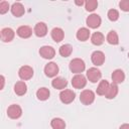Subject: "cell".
<instances>
[{
	"label": "cell",
	"mask_w": 129,
	"mask_h": 129,
	"mask_svg": "<svg viewBox=\"0 0 129 129\" xmlns=\"http://www.w3.org/2000/svg\"><path fill=\"white\" fill-rule=\"evenodd\" d=\"M86 64L82 58H74L70 61V70L75 74H81L85 71Z\"/></svg>",
	"instance_id": "6da1fadb"
},
{
	"label": "cell",
	"mask_w": 129,
	"mask_h": 129,
	"mask_svg": "<svg viewBox=\"0 0 129 129\" xmlns=\"http://www.w3.org/2000/svg\"><path fill=\"white\" fill-rule=\"evenodd\" d=\"M95 100V93L91 90H84L80 95V101L84 105H91Z\"/></svg>",
	"instance_id": "7a4b0ae2"
},
{
	"label": "cell",
	"mask_w": 129,
	"mask_h": 129,
	"mask_svg": "<svg viewBox=\"0 0 129 129\" xmlns=\"http://www.w3.org/2000/svg\"><path fill=\"white\" fill-rule=\"evenodd\" d=\"M76 98V94L73 90H63L59 94V100L63 104H70L72 103Z\"/></svg>",
	"instance_id": "3957f363"
},
{
	"label": "cell",
	"mask_w": 129,
	"mask_h": 129,
	"mask_svg": "<svg viewBox=\"0 0 129 129\" xmlns=\"http://www.w3.org/2000/svg\"><path fill=\"white\" fill-rule=\"evenodd\" d=\"M7 115L11 119H18L22 115V109L17 104H12L7 109Z\"/></svg>",
	"instance_id": "277c9868"
},
{
	"label": "cell",
	"mask_w": 129,
	"mask_h": 129,
	"mask_svg": "<svg viewBox=\"0 0 129 129\" xmlns=\"http://www.w3.org/2000/svg\"><path fill=\"white\" fill-rule=\"evenodd\" d=\"M18 76L23 81L29 80L33 77V69L29 66H22L18 71Z\"/></svg>",
	"instance_id": "5b68a950"
},
{
	"label": "cell",
	"mask_w": 129,
	"mask_h": 129,
	"mask_svg": "<svg viewBox=\"0 0 129 129\" xmlns=\"http://www.w3.org/2000/svg\"><path fill=\"white\" fill-rule=\"evenodd\" d=\"M101 77H102V73L97 68H90L87 71V78L91 83H97L98 81H100Z\"/></svg>",
	"instance_id": "8992f818"
},
{
	"label": "cell",
	"mask_w": 129,
	"mask_h": 129,
	"mask_svg": "<svg viewBox=\"0 0 129 129\" xmlns=\"http://www.w3.org/2000/svg\"><path fill=\"white\" fill-rule=\"evenodd\" d=\"M72 85L75 89H83L87 85V80H86L85 76H83L82 74H78L73 77Z\"/></svg>",
	"instance_id": "52a82bcc"
},
{
	"label": "cell",
	"mask_w": 129,
	"mask_h": 129,
	"mask_svg": "<svg viewBox=\"0 0 129 129\" xmlns=\"http://www.w3.org/2000/svg\"><path fill=\"white\" fill-rule=\"evenodd\" d=\"M44 74L46 77L48 78H53L55 77L57 74H58V66L53 62V61H50L48 62L47 64H45L44 67Z\"/></svg>",
	"instance_id": "ba28073f"
},
{
	"label": "cell",
	"mask_w": 129,
	"mask_h": 129,
	"mask_svg": "<svg viewBox=\"0 0 129 129\" xmlns=\"http://www.w3.org/2000/svg\"><path fill=\"white\" fill-rule=\"evenodd\" d=\"M87 25L90 27V28H98L100 25H101V22H102V19L101 17L98 15V14H91L87 17Z\"/></svg>",
	"instance_id": "9c48e42d"
},
{
	"label": "cell",
	"mask_w": 129,
	"mask_h": 129,
	"mask_svg": "<svg viewBox=\"0 0 129 129\" xmlns=\"http://www.w3.org/2000/svg\"><path fill=\"white\" fill-rule=\"evenodd\" d=\"M39 54L40 56H42L43 58L46 59H51L54 55H55V50L52 46L49 45H43L39 48Z\"/></svg>",
	"instance_id": "30bf717a"
},
{
	"label": "cell",
	"mask_w": 129,
	"mask_h": 129,
	"mask_svg": "<svg viewBox=\"0 0 129 129\" xmlns=\"http://www.w3.org/2000/svg\"><path fill=\"white\" fill-rule=\"evenodd\" d=\"M0 35H1L2 41H4V42H10L11 40H13L14 35H15V32H14V30L12 28L5 27V28H2L1 29Z\"/></svg>",
	"instance_id": "8fae6325"
},
{
	"label": "cell",
	"mask_w": 129,
	"mask_h": 129,
	"mask_svg": "<svg viewBox=\"0 0 129 129\" xmlns=\"http://www.w3.org/2000/svg\"><path fill=\"white\" fill-rule=\"evenodd\" d=\"M91 60L95 66H102L105 61V54L101 50H95L91 55Z\"/></svg>",
	"instance_id": "7c38bea8"
},
{
	"label": "cell",
	"mask_w": 129,
	"mask_h": 129,
	"mask_svg": "<svg viewBox=\"0 0 129 129\" xmlns=\"http://www.w3.org/2000/svg\"><path fill=\"white\" fill-rule=\"evenodd\" d=\"M34 33L38 37H43L47 33V26L44 22H38L34 26Z\"/></svg>",
	"instance_id": "4fadbf2b"
},
{
	"label": "cell",
	"mask_w": 129,
	"mask_h": 129,
	"mask_svg": "<svg viewBox=\"0 0 129 129\" xmlns=\"http://www.w3.org/2000/svg\"><path fill=\"white\" fill-rule=\"evenodd\" d=\"M16 33L21 38H28L32 34V29L27 25H22V26H19L17 28Z\"/></svg>",
	"instance_id": "5bb4252c"
},
{
	"label": "cell",
	"mask_w": 129,
	"mask_h": 129,
	"mask_svg": "<svg viewBox=\"0 0 129 129\" xmlns=\"http://www.w3.org/2000/svg\"><path fill=\"white\" fill-rule=\"evenodd\" d=\"M11 12L15 17H21L24 14L25 9H24V6L20 2H15L11 6Z\"/></svg>",
	"instance_id": "9a60e30c"
},
{
	"label": "cell",
	"mask_w": 129,
	"mask_h": 129,
	"mask_svg": "<svg viewBox=\"0 0 129 129\" xmlns=\"http://www.w3.org/2000/svg\"><path fill=\"white\" fill-rule=\"evenodd\" d=\"M111 78H112V81H113L114 84H116V85H117V84H121V83H123L124 80H125V74H124V72H123L122 70L117 69V70H115V71L112 73Z\"/></svg>",
	"instance_id": "2e32d148"
},
{
	"label": "cell",
	"mask_w": 129,
	"mask_h": 129,
	"mask_svg": "<svg viewBox=\"0 0 129 129\" xmlns=\"http://www.w3.org/2000/svg\"><path fill=\"white\" fill-rule=\"evenodd\" d=\"M67 85H68L67 80L61 77H56L51 81V86L56 90H62L67 87Z\"/></svg>",
	"instance_id": "e0dca14e"
},
{
	"label": "cell",
	"mask_w": 129,
	"mask_h": 129,
	"mask_svg": "<svg viewBox=\"0 0 129 129\" xmlns=\"http://www.w3.org/2000/svg\"><path fill=\"white\" fill-rule=\"evenodd\" d=\"M51 38L55 41V42H59L63 39L64 37V32L60 27H54L51 30Z\"/></svg>",
	"instance_id": "ac0fdd59"
},
{
	"label": "cell",
	"mask_w": 129,
	"mask_h": 129,
	"mask_svg": "<svg viewBox=\"0 0 129 129\" xmlns=\"http://www.w3.org/2000/svg\"><path fill=\"white\" fill-rule=\"evenodd\" d=\"M14 92H15V94L18 95V96H23V95H25L26 92H27V86H26V84H25L24 82H22V81L17 82V83L14 85Z\"/></svg>",
	"instance_id": "d6986e66"
},
{
	"label": "cell",
	"mask_w": 129,
	"mask_h": 129,
	"mask_svg": "<svg viewBox=\"0 0 129 129\" xmlns=\"http://www.w3.org/2000/svg\"><path fill=\"white\" fill-rule=\"evenodd\" d=\"M77 38L80 41H86L89 37H90V30L86 27H81L78 31H77Z\"/></svg>",
	"instance_id": "ffe728a7"
},
{
	"label": "cell",
	"mask_w": 129,
	"mask_h": 129,
	"mask_svg": "<svg viewBox=\"0 0 129 129\" xmlns=\"http://www.w3.org/2000/svg\"><path fill=\"white\" fill-rule=\"evenodd\" d=\"M104 40H105V37H104L103 33L99 32V31L94 32L91 36V41L94 45H101L104 42Z\"/></svg>",
	"instance_id": "44dd1931"
},
{
	"label": "cell",
	"mask_w": 129,
	"mask_h": 129,
	"mask_svg": "<svg viewBox=\"0 0 129 129\" xmlns=\"http://www.w3.org/2000/svg\"><path fill=\"white\" fill-rule=\"evenodd\" d=\"M117 94H118V87H117L116 84L113 83V84H111L109 86V88H108V90H107V92H106V94L104 96L107 99L111 100V99H114L117 96Z\"/></svg>",
	"instance_id": "7402d4cb"
},
{
	"label": "cell",
	"mask_w": 129,
	"mask_h": 129,
	"mask_svg": "<svg viewBox=\"0 0 129 129\" xmlns=\"http://www.w3.org/2000/svg\"><path fill=\"white\" fill-rule=\"evenodd\" d=\"M49 95H50V92L47 88H39L36 92V97L38 100L40 101H45L49 98Z\"/></svg>",
	"instance_id": "603a6c76"
},
{
	"label": "cell",
	"mask_w": 129,
	"mask_h": 129,
	"mask_svg": "<svg viewBox=\"0 0 129 129\" xmlns=\"http://www.w3.org/2000/svg\"><path fill=\"white\" fill-rule=\"evenodd\" d=\"M58 52H59V54H60L61 56H63V57H68V56H70L71 53L73 52V46H72L71 44H69V43H67V44H62V45L59 47Z\"/></svg>",
	"instance_id": "cb8c5ba5"
},
{
	"label": "cell",
	"mask_w": 129,
	"mask_h": 129,
	"mask_svg": "<svg viewBox=\"0 0 129 129\" xmlns=\"http://www.w3.org/2000/svg\"><path fill=\"white\" fill-rule=\"evenodd\" d=\"M50 126L52 129H64L66 122L61 118H53L50 121Z\"/></svg>",
	"instance_id": "d4e9b609"
},
{
	"label": "cell",
	"mask_w": 129,
	"mask_h": 129,
	"mask_svg": "<svg viewBox=\"0 0 129 129\" xmlns=\"http://www.w3.org/2000/svg\"><path fill=\"white\" fill-rule=\"evenodd\" d=\"M107 41H108V43L113 44V45H116L119 43V37L115 30L109 31V33L107 34Z\"/></svg>",
	"instance_id": "484cf974"
},
{
	"label": "cell",
	"mask_w": 129,
	"mask_h": 129,
	"mask_svg": "<svg viewBox=\"0 0 129 129\" xmlns=\"http://www.w3.org/2000/svg\"><path fill=\"white\" fill-rule=\"evenodd\" d=\"M109 86H110V84L108 83V81H106V80L101 81L99 86H98V88H97V94L100 95V96L105 95L107 90H108V88H109Z\"/></svg>",
	"instance_id": "4316f807"
},
{
	"label": "cell",
	"mask_w": 129,
	"mask_h": 129,
	"mask_svg": "<svg viewBox=\"0 0 129 129\" xmlns=\"http://www.w3.org/2000/svg\"><path fill=\"white\" fill-rule=\"evenodd\" d=\"M85 6H86L87 11H94L98 6V1L97 0H88L85 2Z\"/></svg>",
	"instance_id": "83f0119b"
},
{
	"label": "cell",
	"mask_w": 129,
	"mask_h": 129,
	"mask_svg": "<svg viewBox=\"0 0 129 129\" xmlns=\"http://www.w3.org/2000/svg\"><path fill=\"white\" fill-rule=\"evenodd\" d=\"M107 16L111 21H116L119 18V12L116 9H110L107 13Z\"/></svg>",
	"instance_id": "f1b7e54d"
},
{
	"label": "cell",
	"mask_w": 129,
	"mask_h": 129,
	"mask_svg": "<svg viewBox=\"0 0 129 129\" xmlns=\"http://www.w3.org/2000/svg\"><path fill=\"white\" fill-rule=\"evenodd\" d=\"M9 10V3L6 1L0 2V14H5Z\"/></svg>",
	"instance_id": "f546056e"
},
{
	"label": "cell",
	"mask_w": 129,
	"mask_h": 129,
	"mask_svg": "<svg viewBox=\"0 0 129 129\" xmlns=\"http://www.w3.org/2000/svg\"><path fill=\"white\" fill-rule=\"evenodd\" d=\"M119 6L121 8V10L127 12L129 11V0H122L119 2Z\"/></svg>",
	"instance_id": "4dcf8cb0"
},
{
	"label": "cell",
	"mask_w": 129,
	"mask_h": 129,
	"mask_svg": "<svg viewBox=\"0 0 129 129\" xmlns=\"http://www.w3.org/2000/svg\"><path fill=\"white\" fill-rule=\"evenodd\" d=\"M0 79H1V90H3L4 88V83H5V79H4V76H0Z\"/></svg>",
	"instance_id": "1f68e13d"
},
{
	"label": "cell",
	"mask_w": 129,
	"mask_h": 129,
	"mask_svg": "<svg viewBox=\"0 0 129 129\" xmlns=\"http://www.w3.org/2000/svg\"><path fill=\"white\" fill-rule=\"evenodd\" d=\"M119 129H129V124H127V123L122 124V125L119 127Z\"/></svg>",
	"instance_id": "d6a6232c"
},
{
	"label": "cell",
	"mask_w": 129,
	"mask_h": 129,
	"mask_svg": "<svg viewBox=\"0 0 129 129\" xmlns=\"http://www.w3.org/2000/svg\"><path fill=\"white\" fill-rule=\"evenodd\" d=\"M84 3H85L84 1H76V4H77V5H80V6H82Z\"/></svg>",
	"instance_id": "836d02e7"
},
{
	"label": "cell",
	"mask_w": 129,
	"mask_h": 129,
	"mask_svg": "<svg viewBox=\"0 0 129 129\" xmlns=\"http://www.w3.org/2000/svg\"><path fill=\"white\" fill-rule=\"evenodd\" d=\"M128 57H129V53H128Z\"/></svg>",
	"instance_id": "e575fe53"
}]
</instances>
